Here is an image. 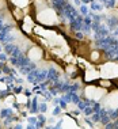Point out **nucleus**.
I'll return each instance as SVG.
<instances>
[{
  "label": "nucleus",
  "instance_id": "1",
  "mask_svg": "<svg viewBox=\"0 0 118 129\" xmlns=\"http://www.w3.org/2000/svg\"><path fill=\"white\" fill-rule=\"evenodd\" d=\"M34 16H35V20L40 23L41 26L45 27H52V26H56L58 25V16L56 11L53 8H50L49 6L45 7V8L40 10V11L34 12Z\"/></svg>",
  "mask_w": 118,
  "mask_h": 129
},
{
  "label": "nucleus",
  "instance_id": "2",
  "mask_svg": "<svg viewBox=\"0 0 118 129\" xmlns=\"http://www.w3.org/2000/svg\"><path fill=\"white\" fill-rule=\"evenodd\" d=\"M98 71L102 79L118 80V62H102L98 65Z\"/></svg>",
  "mask_w": 118,
  "mask_h": 129
},
{
  "label": "nucleus",
  "instance_id": "3",
  "mask_svg": "<svg viewBox=\"0 0 118 129\" xmlns=\"http://www.w3.org/2000/svg\"><path fill=\"white\" fill-rule=\"evenodd\" d=\"M106 90L102 88L100 86H95V84H88L84 88V95L86 98L91 99V101H102L103 96L106 95Z\"/></svg>",
  "mask_w": 118,
  "mask_h": 129
},
{
  "label": "nucleus",
  "instance_id": "4",
  "mask_svg": "<svg viewBox=\"0 0 118 129\" xmlns=\"http://www.w3.org/2000/svg\"><path fill=\"white\" fill-rule=\"evenodd\" d=\"M102 103L107 109H118V88L107 91L102 99Z\"/></svg>",
  "mask_w": 118,
  "mask_h": 129
},
{
  "label": "nucleus",
  "instance_id": "5",
  "mask_svg": "<svg viewBox=\"0 0 118 129\" xmlns=\"http://www.w3.org/2000/svg\"><path fill=\"white\" fill-rule=\"evenodd\" d=\"M44 54H45V52L40 45H31V46L29 48V50H27V56H29V58L33 60V61L42 60Z\"/></svg>",
  "mask_w": 118,
  "mask_h": 129
},
{
  "label": "nucleus",
  "instance_id": "6",
  "mask_svg": "<svg viewBox=\"0 0 118 129\" xmlns=\"http://www.w3.org/2000/svg\"><path fill=\"white\" fill-rule=\"evenodd\" d=\"M99 79H100V75H99L98 68H95V67H88V68L84 71V80H86L87 83L96 82V80H99Z\"/></svg>",
  "mask_w": 118,
  "mask_h": 129
},
{
  "label": "nucleus",
  "instance_id": "7",
  "mask_svg": "<svg viewBox=\"0 0 118 129\" xmlns=\"http://www.w3.org/2000/svg\"><path fill=\"white\" fill-rule=\"evenodd\" d=\"M23 22H22V30H23V33H26V34H31L34 31V20L33 18H31V15H26L25 18L22 19Z\"/></svg>",
  "mask_w": 118,
  "mask_h": 129
},
{
  "label": "nucleus",
  "instance_id": "8",
  "mask_svg": "<svg viewBox=\"0 0 118 129\" xmlns=\"http://www.w3.org/2000/svg\"><path fill=\"white\" fill-rule=\"evenodd\" d=\"M88 58L94 64H102V61L105 60V54L99 50H91L88 54Z\"/></svg>",
  "mask_w": 118,
  "mask_h": 129
},
{
  "label": "nucleus",
  "instance_id": "9",
  "mask_svg": "<svg viewBox=\"0 0 118 129\" xmlns=\"http://www.w3.org/2000/svg\"><path fill=\"white\" fill-rule=\"evenodd\" d=\"M16 102L18 103H27V96L20 94V95H18V98H16Z\"/></svg>",
  "mask_w": 118,
  "mask_h": 129
}]
</instances>
